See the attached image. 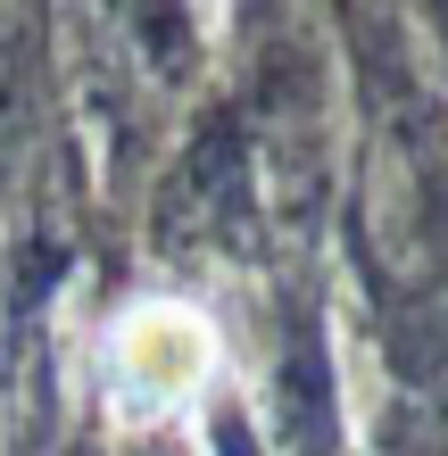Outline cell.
<instances>
[{"instance_id": "6da1fadb", "label": "cell", "mask_w": 448, "mask_h": 456, "mask_svg": "<svg viewBox=\"0 0 448 456\" xmlns=\"http://www.w3.org/2000/svg\"><path fill=\"white\" fill-rule=\"evenodd\" d=\"M117 373L125 390H142V407H167L208 373V324L183 307H142L117 332Z\"/></svg>"}]
</instances>
